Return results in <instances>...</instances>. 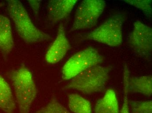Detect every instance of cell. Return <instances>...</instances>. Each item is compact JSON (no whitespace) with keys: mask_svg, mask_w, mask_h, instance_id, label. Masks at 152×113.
<instances>
[{"mask_svg":"<svg viewBox=\"0 0 152 113\" xmlns=\"http://www.w3.org/2000/svg\"><path fill=\"white\" fill-rule=\"evenodd\" d=\"M106 6L102 0H84L78 6L70 32L90 29L96 25Z\"/></svg>","mask_w":152,"mask_h":113,"instance_id":"obj_6","label":"cell"},{"mask_svg":"<svg viewBox=\"0 0 152 113\" xmlns=\"http://www.w3.org/2000/svg\"><path fill=\"white\" fill-rule=\"evenodd\" d=\"M110 68L108 67L93 66L71 79L66 86L86 94H92L102 91L108 79Z\"/></svg>","mask_w":152,"mask_h":113,"instance_id":"obj_3","label":"cell"},{"mask_svg":"<svg viewBox=\"0 0 152 113\" xmlns=\"http://www.w3.org/2000/svg\"><path fill=\"white\" fill-rule=\"evenodd\" d=\"M14 47V42L10 20L7 17L0 14V52L6 56Z\"/></svg>","mask_w":152,"mask_h":113,"instance_id":"obj_10","label":"cell"},{"mask_svg":"<svg viewBox=\"0 0 152 113\" xmlns=\"http://www.w3.org/2000/svg\"><path fill=\"white\" fill-rule=\"evenodd\" d=\"M94 113H119L118 101L113 90H107L103 97L98 101Z\"/></svg>","mask_w":152,"mask_h":113,"instance_id":"obj_13","label":"cell"},{"mask_svg":"<svg viewBox=\"0 0 152 113\" xmlns=\"http://www.w3.org/2000/svg\"><path fill=\"white\" fill-rule=\"evenodd\" d=\"M35 113H70L61 104L55 97H53L45 106L39 109Z\"/></svg>","mask_w":152,"mask_h":113,"instance_id":"obj_15","label":"cell"},{"mask_svg":"<svg viewBox=\"0 0 152 113\" xmlns=\"http://www.w3.org/2000/svg\"><path fill=\"white\" fill-rule=\"evenodd\" d=\"M103 58L97 50L89 47L80 50L70 57L62 68V78L69 80L87 69L101 64Z\"/></svg>","mask_w":152,"mask_h":113,"instance_id":"obj_5","label":"cell"},{"mask_svg":"<svg viewBox=\"0 0 152 113\" xmlns=\"http://www.w3.org/2000/svg\"><path fill=\"white\" fill-rule=\"evenodd\" d=\"M128 43L141 56L150 58L152 50V28L140 21H136L129 37Z\"/></svg>","mask_w":152,"mask_h":113,"instance_id":"obj_7","label":"cell"},{"mask_svg":"<svg viewBox=\"0 0 152 113\" xmlns=\"http://www.w3.org/2000/svg\"><path fill=\"white\" fill-rule=\"evenodd\" d=\"M127 3L141 10L146 16H152L151 0H126Z\"/></svg>","mask_w":152,"mask_h":113,"instance_id":"obj_17","label":"cell"},{"mask_svg":"<svg viewBox=\"0 0 152 113\" xmlns=\"http://www.w3.org/2000/svg\"><path fill=\"white\" fill-rule=\"evenodd\" d=\"M124 15L116 14L85 35L88 40H94L111 47H118L122 42V25Z\"/></svg>","mask_w":152,"mask_h":113,"instance_id":"obj_4","label":"cell"},{"mask_svg":"<svg viewBox=\"0 0 152 113\" xmlns=\"http://www.w3.org/2000/svg\"><path fill=\"white\" fill-rule=\"evenodd\" d=\"M29 5L36 16H37L40 7L41 2L40 1H28Z\"/></svg>","mask_w":152,"mask_h":113,"instance_id":"obj_19","label":"cell"},{"mask_svg":"<svg viewBox=\"0 0 152 113\" xmlns=\"http://www.w3.org/2000/svg\"><path fill=\"white\" fill-rule=\"evenodd\" d=\"M70 48V44L66 37L64 27L61 24L59 25L55 40L46 52L45 56L46 62L50 64L58 63Z\"/></svg>","mask_w":152,"mask_h":113,"instance_id":"obj_8","label":"cell"},{"mask_svg":"<svg viewBox=\"0 0 152 113\" xmlns=\"http://www.w3.org/2000/svg\"><path fill=\"white\" fill-rule=\"evenodd\" d=\"M77 1L76 0L50 1L47 8L49 20L55 23L66 18L72 12Z\"/></svg>","mask_w":152,"mask_h":113,"instance_id":"obj_9","label":"cell"},{"mask_svg":"<svg viewBox=\"0 0 152 113\" xmlns=\"http://www.w3.org/2000/svg\"><path fill=\"white\" fill-rule=\"evenodd\" d=\"M129 72L128 69L126 65L124 75V99H123L122 109L119 113H130L129 104V101L128 98L129 92L128 83V80L129 78Z\"/></svg>","mask_w":152,"mask_h":113,"instance_id":"obj_18","label":"cell"},{"mask_svg":"<svg viewBox=\"0 0 152 113\" xmlns=\"http://www.w3.org/2000/svg\"><path fill=\"white\" fill-rule=\"evenodd\" d=\"M68 107L74 113H92L90 102L78 94H71L69 95Z\"/></svg>","mask_w":152,"mask_h":113,"instance_id":"obj_14","label":"cell"},{"mask_svg":"<svg viewBox=\"0 0 152 113\" xmlns=\"http://www.w3.org/2000/svg\"><path fill=\"white\" fill-rule=\"evenodd\" d=\"M131 113H152L151 101H129Z\"/></svg>","mask_w":152,"mask_h":113,"instance_id":"obj_16","label":"cell"},{"mask_svg":"<svg viewBox=\"0 0 152 113\" xmlns=\"http://www.w3.org/2000/svg\"><path fill=\"white\" fill-rule=\"evenodd\" d=\"M15 101L10 86L0 75V110L4 113H15Z\"/></svg>","mask_w":152,"mask_h":113,"instance_id":"obj_11","label":"cell"},{"mask_svg":"<svg viewBox=\"0 0 152 113\" xmlns=\"http://www.w3.org/2000/svg\"><path fill=\"white\" fill-rule=\"evenodd\" d=\"M15 92L19 113H29L38 91L30 71L22 67L8 74Z\"/></svg>","mask_w":152,"mask_h":113,"instance_id":"obj_2","label":"cell"},{"mask_svg":"<svg viewBox=\"0 0 152 113\" xmlns=\"http://www.w3.org/2000/svg\"><path fill=\"white\" fill-rule=\"evenodd\" d=\"M7 9L18 34L26 43H39L50 39V35L41 31L34 24L21 1H8Z\"/></svg>","mask_w":152,"mask_h":113,"instance_id":"obj_1","label":"cell"},{"mask_svg":"<svg viewBox=\"0 0 152 113\" xmlns=\"http://www.w3.org/2000/svg\"><path fill=\"white\" fill-rule=\"evenodd\" d=\"M128 88L129 92L141 94L146 96H151V75H144L129 78Z\"/></svg>","mask_w":152,"mask_h":113,"instance_id":"obj_12","label":"cell"}]
</instances>
